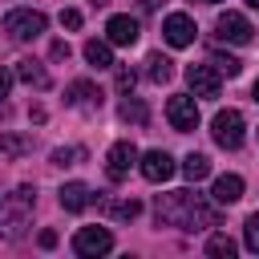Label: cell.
<instances>
[{
    "mask_svg": "<svg viewBox=\"0 0 259 259\" xmlns=\"http://www.w3.org/2000/svg\"><path fill=\"white\" fill-rule=\"evenodd\" d=\"M154 214H158V223H166V227H182V231L219 227V210H214L210 202H202L194 190H170V194H158Z\"/></svg>",
    "mask_w": 259,
    "mask_h": 259,
    "instance_id": "cell-1",
    "label": "cell"
},
{
    "mask_svg": "<svg viewBox=\"0 0 259 259\" xmlns=\"http://www.w3.org/2000/svg\"><path fill=\"white\" fill-rule=\"evenodd\" d=\"M28 206H32V186H16L12 198H0V235L16 239L28 223Z\"/></svg>",
    "mask_w": 259,
    "mask_h": 259,
    "instance_id": "cell-2",
    "label": "cell"
},
{
    "mask_svg": "<svg viewBox=\"0 0 259 259\" xmlns=\"http://www.w3.org/2000/svg\"><path fill=\"white\" fill-rule=\"evenodd\" d=\"M0 28L8 32V40H36L45 32V12H36V8H12L0 20Z\"/></svg>",
    "mask_w": 259,
    "mask_h": 259,
    "instance_id": "cell-3",
    "label": "cell"
},
{
    "mask_svg": "<svg viewBox=\"0 0 259 259\" xmlns=\"http://www.w3.org/2000/svg\"><path fill=\"white\" fill-rule=\"evenodd\" d=\"M243 113L239 109H219L214 113V121H210V134H214V142L223 146V150H239L243 146Z\"/></svg>",
    "mask_w": 259,
    "mask_h": 259,
    "instance_id": "cell-4",
    "label": "cell"
},
{
    "mask_svg": "<svg viewBox=\"0 0 259 259\" xmlns=\"http://www.w3.org/2000/svg\"><path fill=\"white\" fill-rule=\"evenodd\" d=\"M214 32H219V40H227V45H251V20L243 16V12H219V20H214Z\"/></svg>",
    "mask_w": 259,
    "mask_h": 259,
    "instance_id": "cell-5",
    "label": "cell"
},
{
    "mask_svg": "<svg viewBox=\"0 0 259 259\" xmlns=\"http://www.w3.org/2000/svg\"><path fill=\"white\" fill-rule=\"evenodd\" d=\"M166 121H170L178 134H190V130L198 125V105H194V97L174 93V97L166 101Z\"/></svg>",
    "mask_w": 259,
    "mask_h": 259,
    "instance_id": "cell-6",
    "label": "cell"
},
{
    "mask_svg": "<svg viewBox=\"0 0 259 259\" xmlns=\"http://www.w3.org/2000/svg\"><path fill=\"white\" fill-rule=\"evenodd\" d=\"M109 247H113V235H109L105 227H81V231L73 235V251L85 255V259H97V255H105Z\"/></svg>",
    "mask_w": 259,
    "mask_h": 259,
    "instance_id": "cell-7",
    "label": "cell"
},
{
    "mask_svg": "<svg viewBox=\"0 0 259 259\" xmlns=\"http://www.w3.org/2000/svg\"><path fill=\"white\" fill-rule=\"evenodd\" d=\"M134 162H138V146H134V142H113L109 154H105V174H109V182H121Z\"/></svg>",
    "mask_w": 259,
    "mask_h": 259,
    "instance_id": "cell-8",
    "label": "cell"
},
{
    "mask_svg": "<svg viewBox=\"0 0 259 259\" xmlns=\"http://www.w3.org/2000/svg\"><path fill=\"white\" fill-rule=\"evenodd\" d=\"M194 20L186 16V12H170L166 20H162V36H166V45H174V49H186V45H194Z\"/></svg>",
    "mask_w": 259,
    "mask_h": 259,
    "instance_id": "cell-9",
    "label": "cell"
},
{
    "mask_svg": "<svg viewBox=\"0 0 259 259\" xmlns=\"http://www.w3.org/2000/svg\"><path fill=\"white\" fill-rule=\"evenodd\" d=\"M186 85H190L194 97H219V89H223L214 65H190V69H186Z\"/></svg>",
    "mask_w": 259,
    "mask_h": 259,
    "instance_id": "cell-10",
    "label": "cell"
},
{
    "mask_svg": "<svg viewBox=\"0 0 259 259\" xmlns=\"http://www.w3.org/2000/svg\"><path fill=\"white\" fill-rule=\"evenodd\" d=\"M138 170L146 182H166L174 174V158L166 150H150V154H138Z\"/></svg>",
    "mask_w": 259,
    "mask_h": 259,
    "instance_id": "cell-11",
    "label": "cell"
},
{
    "mask_svg": "<svg viewBox=\"0 0 259 259\" xmlns=\"http://www.w3.org/2000/svg\"><path fill=\"white\" fill-rule=\"evenodd\" d=\"M210 198H214V206L239 202V198H243V178H239V174H219L214 186H210Z\"/></svg>",
    "mask_w": 259,
    "mask_h": 259,
    "instance_id": "cell-12",
    "label": "cell"
},
{
    "mask_svg": "<svg viewBox=\"0 0 259 259\" xmlns=\"http://www.w3.org/2000/svg\"><path fill=\"white\" fill-rule=\"evenodd\" d=\"M105 40H109V45H134V40H138V20H134V16H109Z\"/></svg>",
    "mask_w": 259,
    "mask_h": 259,
    "instance_id": "cell-13",
    "label": "cell"
},
{
    "mask_svg": "<svg viewBox=\"0 0 259 259\" xmlns=\"http://www.w3.org/2000/svg\"><path fill=\"white\" fill-rule=\"evenodd\" d=\"M89 202H93V190H89L85 182H65V186H61V206H65V210L77 214V210H85Z\"/></svg>",
    "mask_w": 259,
    "mask_h": 259,
    "instance_id": "cell-14",
    "label": "cell"
},
{
    "mask_svg": "<svg viewBox=\"0 0 259 259\" xmlns=\"http://www.w3.org/2000/svg\"><path fill=\"white\" fill-rule=\"evenodd\" d=\"M65 101H69V105H101V93H97L93 81H73V85L65 89Z\"/></svg>",
    "mask_w": 259,
    "mask_h": 259,
    "instance_id": "cell-15",
    "label": "cell"
},
{
    "mask_svg": "<svg viewBox=\"0 0 259 259\" xmlns=\"http://www.w3.org/2000/svg\"><path fill=\"white\" fill-rule=\"evenodd\" d=\"M16 77L32 89H49V73H45L40 61H16Z\"/></svg>",
    "mask_w": 259,
    "mask_h": 259,
    "instance_id": "cell-16",
    "label": "cell"
},
{
    "mask_svg": "<svg viewBox=\"0 0 259 259\" xmlns=\"http://www.w3.org/2000/svg\"><path fill=\"white\" fill-rule=\"evenodd\" d=\"M85 61L93 65V69H109L113 65V49H109V40H85Z\"/></svg>",
    "mask_w": 259,
    "mask_h": 259,
    "instance_id": "cell-17",
    "label": "cell"
},
{
    "mask_svg": "<svg viewBox=\"0 0 259 259\" xmlns=\"http://www.w3.org/2000/svg\"><path fill=\"white\" fill-rule=\"evenodd\" d=\"M146 77H150V81H158V85H162V81H170V77H174V61H170V57H162V53H150V57H146Z\"/></svg>",
    "mask_w": 259,
    "mask_h": 259,
    "instance_id": "cell-18",
    "label": "cell"
},
{
    "mask_svg": "<svg viewBox=\"0 0 259 259\" xmlns=\"http://www.w3.org/2000/svg\"><path fill=\"white\" fill-rule=\"evenodd\" d=\"M105 206V214L109 219H121V223H134L138 214H142V202L138 198H121V202H101Z\"/></svg>",
    "mask_w": 259,
    "mask_h": 259,
    "instance_id": "cell-19",
    "label": "cell"
},
{
    "mask_svg": "<svg viewBox=\"0 0 259 259\" xmlns=\"http://www.w3.org/2000/svg\"><path fill=\"white\" fill-rule=\"evenodd\" d=\"M182 174H186L190 182H202V178L210 174V158H206V154H186V158H182Z\"/></svg>",
    "mask_w": 259,
    "mask_h": 259,
    "instance_id": "cell-20",
    "label": "cell"
},
{
    "mask_svg": "<svg viewBox=\"0 0 259 259\" xmlns=\"http://www.w3.org/2000/svg\"><path fill=\"white\" fill-rule=\"evenodd\" d=\"M117 113H121V121H134V125H146V121H150V109H146L138 97H125Z\"/></svg>",
    "mask_w": 259,
    "mask_h": 259,
    "instance_id": "cell-21",
    "label": "cell"
},
{
    "mask_svg": "<svg viewBox=\"0 0 259 259\" xmlns=\"http://www.w3.org/2000/svg\"><path fill=\"white\" fill-rule=\"evenodd\" d=\"M235 239L231 235H210V243H206V255H214V259H235Z\"/></svg>",
    "mask_w": 259,
    "mask_h": 259,
    "instance_id": "cell-22",
    "label": "cell"
},
{
    "mask_svg": "<svg viewBox=\"0 0 259 259\" xmlns=\"http://www.w3.org/2000/svg\"><path fill=\"white\" fill-rule=\"evenodd\" d=\"M210 65H214L219 73H227V77H239V69H243V61L231 57V53H210Z\"/></svg>",
    "mask_w": 259,
    "mask_h": 259,
    "instance_id": "cell-23",
    "label": "cell"
},
{
    "mask_svg": "<svg viewBox=\"0 0 259 259\" xmlns=\"http://www.w3.org/2000/svg\"><path fill=\"white\" fill-rule=\"evenodd\" d=\"M0 150L16 158V154H28V150H32V142H24V138H16V134H4V138H0Z\"/></svg>",
    "mask_w": 259,
    "mask_h": 259,
    "instance_id": "cell-24",
    "label": "cell"
},
{
    "mask_svg": "<svg viewBox=\"0 0 259 259\" xmlns=\"http://www.w3.org/2000/svg\"><path fill=\"white\" fill-rule=\"evenodd\" d=\"M243 243H247V251H255V255H259V210L247 219V227H243Z\"/></svg>",
    "mask_w": 259,
    "mask_h": 259,
    "instance_id": "cell-25",
    "label": "cell"
},
{
    "mask_svg": "<svg viewBox=\"0 0 259 259\" xmlns=\"http://www.w3.org/2000/svg\"><path fill=\"white\" fill-rule=\"evenodd\" d=\"M134 81H138V73H134V69H117V77H113L117 93H130V89H134Z\"/></svg>",
    "mask_w": 259,
    "mask_h": 259,
    "instance_id": "cell-26",
    "label": "cell"
},
{
    "mask_svg": "<svg viewBox=\"0 0 259 259\" xmlns=\"http://www.w3.org/2000/svg\"><path fill=\"white\" fill-rule=\"evenodd\" d=\"M77 158H85V150H53V162L57 166H73Z\"/></svg>",
    "mask_w": 259,
    "mask_h": 259,
    "instance_id": "cell-27",
    "label": "cell"
},
{
    "mask_svg": "<svg viewBox=\"0 0 259 259\" xmlns=\"http://www.w3.org/2000/svg\"><path fill=\"white\" fill-rule=\"evenodd\" d=\"M61 24L65 28H81V12L77 8H61Z\"/></svg>",
    "mask_w": 259,
    "mask_h": 259,
    "instance_id": "cell-28",
    "label": "cell"
},
{
    "mask_svg": "<svg viewBox=\"0 0 259 259\" xmlns=\"http://www.w3.org/2000/svg\"><path fill=\"white\" fill-rule=\"evenodd\" d=\"M49 53H53V61H69V45H65V40H53Z\"/></svg>",
    "mask_w": 259,
    "mask_h": 259,
    "instance_id": "cell-29",
    "label": "cell"
},
{
    "mask_svg": "<svg viewBox=\"0 0 259 259\" xmlns=\"http://www.w3.org/2000/svg\"><path fill=\"white\" fill-rule=\"evenodd\" d=\"M8 89H12V73H8V69H0V101L8 97Z\"/></svg>",
    "mask_w": 259,
    "mask_h": 259,
    "instance_id": "cell-30",
    "label": "cell"
},
{
    "mask_svg": "<svg viewBox=\"0 0 259 259\" xmlns=\"http://www.w3.org/2000/svg\"><path fill=\"white\" fill-rule=\"evenodd\" d=\"M40 247H57V231H40Z\"/></svg>",
    "mask_w": 259,
    "mask_h": 259,
    "instance_id": "cell-31",
    "label": "cell"
},
{
    "mask_svg": "<svg viewBox=\"0 0 259 259\" xmlns=\"http://www.w3.org/2000/svg\"><path fill=\"white\" fill-rule=\"evenodd\" d=\"M158 4H162V0H142V8H146V12H154Z\"/></svg>",
    "mask_w": 259,
    "mask_h": 259,
    "instance_id": "cell-32",
    "label": "cell"
},
{
    "mask_svg": "<svg viewBox=\"0 0 259 259\" xmlns=\"http://www.w3.org/2000/svg\"><path fill=\"white\" fill-rule=\"evenodd\" d=\"M247 4H251V8H259V0H247Z\"/></svg>",
    "mask_w": 259,
    "mask_h": 259,
    "instance_id": "cell-33",
    "label": "cell"
},
{
    "mask_svg": "<svg viewBox=\"0 0 259 259\" xmlns=\"http://www.w3.org/2000/svg\"><path fill=\"white\" fill-rule=\"evenodd\" d=\"M255 101H259V81H255Z\"/></svg>",
    "mask_w": 259,
    "mask_h": 259,
    "instance_id": "cell-34",
    "label": "cell"
},
{
    "mask_svg": "<svg viewBox=\"0 0 259 259\" xmlns=\"http://www.w3.org/2000/svg\"><path fill=\"white\" fill-rule=\"evenodd\" d=\"M202 4H219V0H202Z\"/></svg>",
    "mask_w": 259,
    "mask_h": 259,
    "instance_id": "cell-35",
    "label": "cell"
}]
</instances>
